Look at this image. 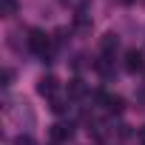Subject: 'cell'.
<instances>
[{"label":"cell","mask_w":145,"mask_h":145,"mask_svg":"<svg viewBox=\"0 0 145 145\" xmlns=\"http://www.w3.org/2000/svg\"><path fill=\"white\" fill-rule=\"evenodd\" d=\"M26 46H29V51H34L37 57H46V54H48V48H51V40H48V34H46V31H40V29H29Z\"/></svg>","instance_id":"cell-1"},{"label":"cell","mask_w":145,"mask_h":145,"mask_svg":"<svg viewBox=\"0 0 145 145\" xmlns=\"http://www.w3.org/2000/svg\"><path fill=\"white\" fill-rule=\"evenodd\" d=\"M122 68L128 71V74H137V71L145 68V54L139 48H128L125 51V60H122Z\"/></svg>","instance_id":"cell-2"},{"label":"cell","mask_w":145,"mask_h":145,"mask_svg":"<svg viewBox=\"0 0 145 145\" xmlns=\"http://www.w3.org/2000/svg\"><path fill=\"white\" fill-rule=\"evenodd\" d=\"M97 100L103 103V108H105L108 114H122V111H125V100L117 97V94H103V91H100Z\"/></svg>","instance_id":"cell-3"},{"label":"cell","mask_w":145,"mask_h":145,"mask_svg":"<svg viewBox=\"0 0 145 145\" xmlns=\"http://www.w3.org/2000/svg\"><path fill=\"white\" fill-rule=\"evenodd\" d=\"M71 137H74V125L71 122H54L51 125V139L54 142H68Z\"/></svg>","instance_id":"cell-4"},{"label":"cell","mask_w":145,"mask_h":145,"mask_svg":"<svg viewBox=\"0 0 145 145\" xmlns=\"http://www.w3.org/2000/svg\"><path fill=\"white\" fill-rule=\"evenodd\" d=\"M37 94H43V97H54V94H57V77L43 74V77L37 80Z\"/></svg>","instance_id":"cell-5"},{"label":"cell","mask_w":145,"mask_h":145,"mask_svg":"<svg viewBox=\"0 0 145 145\" xmlns=\"http://www.w3.org/2000/svg\"><path fill=\"white\" fill-rule=\"evenodd\" d=\"M117 48H120V37H117V34H103V40H100V54L111 57Z\"/></svg>","instance_id":"cell-6"},{"label":"cell","mask_w":145,"mask_h":145,"mask_svg":"<svg viewBox=\"0 0 145 145\" xmlns=\"http://www.w3.org/2000/svg\"><path fill=\"white\" fill-rule=\"evenodd\" d=\"M17 0H0V14H3V17H14L17 14Z\"/></svg>","instance_id":"cell-7"},{"label":"cell","mask_w":145,"mask_h":145,"mask_svg":"<svg viewBox=\"0 0 145 145\" xmlns=\"http://www.w3.org/2000/svg\"><path fill=\"white\" fill-rule=\"evenodd\" d=\"M83 94H86L83 80H71V83H68V97H83Z\"/></svg>","instance_id":"cell-8"},{"label":"cell","mask_w":145,"mask_h":145,"mask_svg":"<svg viewBox=\"0 0 145 145\" xmlns=\"http://www.w3.org/2000/svg\"><path fill=\"white\" fill-rule=\"evenodd\" d=\"M14 145H37V142H34V137H29V134H20V137L14 139Z\"/></svg>","instance_id":"cell-9"},{"label":"cell","mask_w":145,"mask_h":145,"mask_svg":"<svg viewBox=\"0 0 145 145\" xmlns=\"http://www.w3.org/2000/svg\"><path fill=\"white\" fill-rule=\"evenodd\" d=\"M51 111H54V114H63V111H65V103L54 97V100H51Z\"/></svg>","instance_id":"cell-10"},{"label":"cell","mask_w":145,"mask_h":145,"mask_svg":"<svg viewBox=\"0 0 145 145\" xmlns=\"http://www.w3.org/2000/svg\"><path fill=\"white\" fill-rule=\"evenodd\" d=\"M12 77H14V74H12V71L6 68V71H3V86H12Z\"/></svg>","instance_id":"cell-11"},{"label":"cell","mask_w":145,"mask_h":145,"mask_svg":"<svg viewBox=\"0 0 145 145\" xmlns=\"http://www.w3.org/2000/svg\"><path fill=\"white\" fill-rule=\"evenodd\" d=\"M139 139H142V142H145V125H142V128H139Z\"/></svg>","instance_id":"cell-12"},{"label":"cell","mask_w":145,"mask_h":145,"mask_svg":"<svg viewBox=\"0 0 145 145\" xmlns=\"http://www.w3.org/2000/svg\"><path fill=\"white\" fill-rule=\"evenodd\" d=\"M120 3H122V6H131V3H134V0H120Z\"/></svg>","instance_id":"cell-13"}]
</instances>
